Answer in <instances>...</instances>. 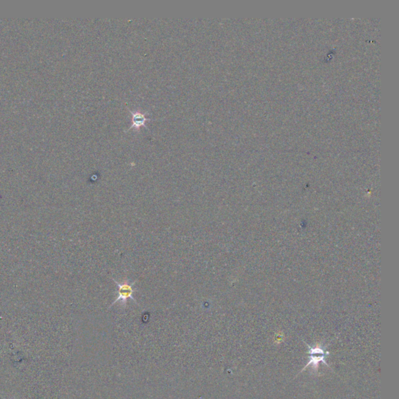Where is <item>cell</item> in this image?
Returning <instances> with one entry per match:
<instances>
[{
    "label": "cell",
    "mask_w": 399,
    "mask_h": 399,
    "mask_svg": "<svg viewBox=\"0 0 399 399\" xmlns=\"http://www.w3.org/2000/svg\"><path fill=\"white\" fill-rule=\"evenodd\" d=\"M113 280L114 281V283L116 284L117 286L118 287V296H117L116 299L114 300V302L112 303L111 306L109 307V309L111 308L113 305H115V303H118V301H121V302H122L121 305L126 307V304H127L128 299H131L132 300L135 302L136 304H138L137 301L136 300L135 298L133 296L134 292H137V288H134V285H135L136 283H137V281L130 283V282L129 281V279H125L122 283H118V282H117L116 280H115L114 279H113Z\"/></svg>",
    "instance_id": "cell-1"
},
{
    "label": "cell",
    "mask_w": 399,
    "mask_h": 399,
    "mask_svg": "<svg viewBox=\"0 0 399 399\" xmlns=\"http://www.w3.org/2000/svg\"><path fill=\"white\" fill-rule=\"evenodd\" d=\"M127 108V110H129V113H130L132 115L131 126L128 128L126 131H129V129H133V128L137 129V130H139V129L142 127V126L148 128V129L146 125V122H148V121H151V118H147V115L149 114V113H148V112L142 113V112L140 111V110L132 111L131 110H129V108Z\"/></svg>",
    "instance_id": "cell-2"
},
{
    "label": "cell",
    "mask_w": 399,
    "mask_h": 399,
    "mask_svg": "<svg viewBox=\"0 0 399 399\" xmlns=\"http://www.w3.org/2000/svg\"><path fill=\"white\" fill-rule=\"evenodd\" d=\"M325 355H321V356H319V357H317V356H314V355H310V361H309V363H307V364H306V366H305L304 368H303V370H302V371H303V370H304L306 368V367H308V366L311 364L312 366H313V367H314V370H317V368H318V366H319L320 362H322V363H325V365H327V366H328V364H327L326 363V361H325ZM302 371H300V373Z\"/></svg>",
    "instance_id": "cell-3"
}]
</instances>
